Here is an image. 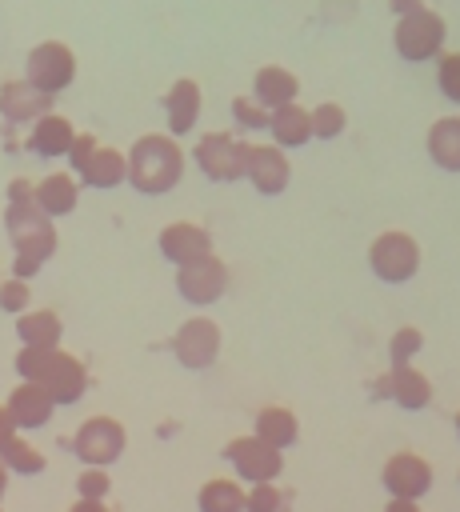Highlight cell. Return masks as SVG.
Wrapping results in <instances>:
<instances>
[{
    "label": "cell",
    "mask_w": 460,
    "mask_h": 512,
    "mask_svg": "<svg viewBox=\"0 0 460 512\" xmlns=\"http://www.w3.org/2000/svg\"><path fill=\"white\" fill-rule=\"evenodd\" d=\"M16 376L28 380V384H40L56 408H68L76 400H84L88 392V368L80 356L64 352V348H20L16 360H12Z\"/></svg>",
    "instance_id": "6da1fadb"
},
{
    "label": "cell",
    "mask_w": 460,
    "mask_h": 512,
    "mask_svg": "<svg viewBox=\"0 0 460 512\" xmlns=\"http://www.w3.org/2000/svg\"><path fill=\"white\" fill-rule=\"evenodd\" d=\"M4 232H8L12 252H16L12 256V276H20V280H32L56 256V244H60L56 224H52V216H44L36 208V200L4 204Z\"/></svg>",
    "instance_id": "7a4b0ae2"
},
{
    "label": "cell",
    "mask_w": 460,
    "mask_h": 512,
    "mask_svg": "<svg viewBox=\"0 0 460 512\" xmlns=\"http://www.w3.org/2000/svg\"><path fill=\"white\" fill-rule=\"evenodd\" d=\"M184 180V148L168 132H144L128 148V184L140 196H164Z\"/></svg>",
    "instance_id": "3957f363"
},
{
    "label": "cell",
    "mask_w": 460,
    "mask_h": 512,
    "mask_svg": "<svg viewBox=\"0 0 460 512\" xmlns=\"http://www.w3.org/2000/svg\"><path fill=\"white\" fill-rule=\"evenodd\" d=\"M368 268L380 284H408L420 272V244L412 232L388 228L368 244Z\"/></svg>",
    "instance_id": "277c9868"
},
{
    "label": "cell",
    "mask_w": 460,
    "mask_h": 512,
    "mask_svg": "<svg viewBox=\"0 0 460 512\" xmlns=\"http://www.w3.org/2000/svg\"><path fill=\"white\" fill-rule=\"evenodd\" d=\"M220 456L232 464V476L244 484V488H252V484H276L280 480V472H284V452L280 448H272V444H264L260 436H232L224 448H220Z\"/></svg>",
    "instance_id": "5b68a950"
},
{
    "label": "cell",
    "mask_w": 460,
    "mask_h": 512,
    "mask_svg": "<svg viewBox=\"0 0 460 512\" xmlns=\"http://www.w3.org/2000/svg\"><path fill=\"white\" fill-rule=\"evenodd\" d=\"M444 36H448L444 16H440V12H432V8H424V4H416V8L400 12L396 32H392V44H396V52H400L404 60L420 64V60L440 56Z\"/></svg>",
    "instance_id": "8992f818"
},
{
    "label": "cell",
    "mask_w": 460,
    "mask_h": 512,
    "mask_svg": "<svg viewBox=\"0 0 460 512\" xmlns=\"http://www.w3.org/2000/svg\"><path fill=\"white\" fill-rule=\"evenodd\" d=\"M128 448V432L116 416H88L72 432V456L84 468H112Z\"/></svg>",
    "instance_id": "52a82bcc"
},
{
    "label": "cell",
    "mask_w": 460,
    "mask_h": 512,
    "mask_svg": "<svg viewBox=\"0 0 460 512\" xmlns=\"http://www.w3.org/2000/svg\"><path fill=\"white\" fill-rule=\"evenodd\" d=\"M248 148L252 144L232 132H204L192 148V160L208 180L232 184V180H244V172H248Z\"/></svg>",
    "instance_id": "ba28073f"
},
{
    "label": "cell",
    "mask_w": 460,
    "mask_h": 512,
    "mask_svg": "<svg viewBox=\"0 0 460 512\" xmlns=\"http://www.w3.org/2000/svg\"><path fill=\"white\" fill-rule=\"evenodd\" d=\"M220 344H224L220 324H216L212 316H204V312L188 316V320L172 332V356H176V364L188 368V372L212 368V364L220 360Z\"/></svg>",
    "instance_id": "9c48e42d"
},
{
    "label": "cell",
    "mask_w": 460,
    "mask_h": 512,
    "mask_svg": "<svg viewBox=\"0 0 460 512\" xmlns=\"http://www.w3.org/2000/svg\"><path fill=\"white\" fill-rule=\"evenodd\" d=\"M24 80H32L40 92L56 96L76 80V56L60 40H40L24 60Z\"/></svg>",
    "instance_id": "30bf717a"
},
{
    "label": "cell",
    "mask_w": 460,
    "mask_h": 512,
    "mask_svg": "<svg viewBox=\"0 0 460 512\" xmlns=\"http://www.w3.org/2000/svg\"><path fill=\"white\" fill-rule=\"evenodd\" d=\"M228 264L212 252V256H204V260H196V264H184V268H176V292H180V300L184 304H192V308H208V304H216L224 292H228Z\"/></svg>",
    "instance_id": "8fae6325"
},
{
    "label": "cell",
    "mask_w": 460,
    "mask_h": 512,
    "mask_svg": "<svg viewBox=\"0 0 460 512\" xmlns=\"http://www.w3.org/2000/svg\"><path fill=\"white\" fill-rule=\"evenodd\" d=\"M380 484L388 496H400V500H420L432 492L436 484V468L420 456V452H392L380 468Z\"/></svg>",
    "instance_id": "7c38bea8"
},
{
    "label": "cell",
    "mask_w": 460,
    "mask_h": 512,
    "mask_svg": "<svg viewBox=\"0 0 460 512\" xmlns=\"http://www.w3.org/2000/svg\"><path fill=\"white\" fill-rule=\"evenodd\" d=\"M156 248L172 268H184V264H196V260L212 256V232L204 224H192V220H172V224L160 228Z\"/></svg>",
    "instance_id": "4fadbf2b"
},
{
    "label": "cell",
    "mask_w": 460,
    "mask_h": 512,
    "mask_svg": "<svg viewBox=\"0 0 460 512\" xmlns=\"http://www.w3.org/2000/svg\"><path fill=\"white\" fill-rule=\"evenodd\" d=\"M244 180L260 196H280L288 188V180H292V164H288L284 148H276V144H252L248 148V172H244Z\"/></svg>",
    "instance_id": "5bb4252c"
},
{
    "label": "cell",
    "mask_w": 460,
    "mask_h": 512,
    "mask_svg": "<svg viewBox=\"0 0 460 512\" xmlns=\"http://www.w3.org/2000/svg\"><path fill=\"white\" fill-rule=\"evenodd\" d=\"M52 112V96L40 92L32 80H4L0 84V116L12 124H36Z\"/></svg>",
    "instance_id": "9a60e30c"
},
{
    "label": "cell",
    "mask_w": 460,
    "mask_h": 512,
    "mask_svg": "<svg viewBox=\"0 0 460 512\" xmlns=\"http://www.w3.org/2000/svg\"><path fill=\"white\" fill-rule=\"evenodd\" d=\"M4 408H8V416H12V424H16L20 432H36V428H44V424L56 416L52 396H48L40 384H28V380H20V384L8 392Z\"/></svg>",
    "instance_id": "2e32d148"
},
{
    "label": "cell",
    "mask_w": 460,
    "mask_h": 512,
    "mask_svg": "<svg viewBox=\"0 0 460 512\" xmlns=\"http://www.w3.org/2000/svg\"><path fill=\"white\" fill-rule=\"evenodd\" d=\"M200 108H204V96H200V84L180 76L168 96H164V116H168V136H188L200 120Z\"/></svg>",
    "instance_id": "e0dca14e"
},
{
    "label": "cell",
    "mask_w": 460,
    "mask_h": 512,
    "mask_svg": "<svg viewBox=\"0 0 460 512\" xmlns=\"http://www.w3.org/2000/svg\"><path fill=\"white\" fill-rule=\"evenodd\" d=\"M36 208L52 220L60 216H72L76 204H80V180L72 172H48L44 180H36V192H32Z\"/></svg>",
    "instance_id": "ac0fdd59"
},
{
    "label": "cell",
    "mask_w": 460,
    "mask_h": 512,
    "mask_svg": "<svg viewBox=\"0 0 460 512\" xmlns=\"http://www.w3.org/2000/svg\"><path fill=\"white\" fill-rule=\"evenodd\" d=\"M384 392L392 404L408 408V412H420L432 404V380L416 368V364H400V368H388L384 376Z\"/></svg>",
    "instance_id": "d6986e66"
},
{
    "label": "cell",
    "mask_w": 460,
    "mask_h": 512,
    "mask_svg": "<svg viewBox=\"0 0 460 512\" xmlns=\"http://www.w3.org/2000/svg\"><path fill=\"white\" fill-rule=\"evenodd\" d=\"M76 180L88 184V188H104V192L128 184V152L108 148V144H96V152H92L88 164L76 172Z\"/></svg>",
    "instance_id": "ffe728a7"
},
{
    "label": "cell",
    "mask_w": 460,
    "mask_h": 512,
    "mask_svg": "<svg viewBox=\"0 0 460 512\" xmlns=\"http://www.w3.org/2000/svg\"><path fill=\"white\" fill-rule=\"evenodd\" d=\"M72 140H76L72 120H64L60 112H48V116H40V120L32 124V132H28V152H36V156H44V160H60V156H68Z\"/></svg>",
    "instance_id": "44dd1931"
},
{
    "label": "cell",
    "mask_w": 460,
    "mask_h": 512,
    "mask_svg": "<svg viewBox=\"0 0 460 512\" xmlns=\"http://www.w3.org/2000/svg\"><path fill=\"white\" fill-rule=\"evenodd\" d=\"M252 436H260L264 444H272V448H292L296 440H300V420H296V412L292 408H284V404H264L256 416H252Z\"/></svg>",
    "instance_id": "7402d4cb"
},
{
    "label": "cell",
    "mask_w": 460,
    "mask_h": 512,
    "mask_svg": "<svg viewBox=\"0 0 460 512\" xmlns=\"http://www.w3.org/2000/svg\"><path fill=\"white\" fill-rule=\"evenodd\" d=\"M296 96H300V80H296L288 68H280V64H264V68L252 76V100L264 104L268 112L292 104Z\"/></svg>",
    "instance_id": "603a6c76"
},
{
    "label": "cell",
    "mask_w": 460,
    "mask_h": 512,
    "mask_svg": "<svg viewBox=\"0 0 460 512\" xmlns=\"http://www.w3.org/2000/svg\"><path fill=\"white\" fill-rule=\"evenodd\" d=\"M268 132H272V144L284 148V152H288V148H304V144L312 140V112L300 108L296 100L284 104V108H272Z\"/></svg>",
    "instance_id": "cb8c5ba5"
},
{
    "label": "cell",
    "mask_w": 460,
    "mask_h": 512,
    "mask_svg": "<svg viewBox=\"0 0 460 512\" xmlns=\"http://www.w3.org/2000/svg\"><path fill=\"white\" fill-rule=\"evenodd\" d=\"M64 324L52 308H28L24 316H16V340L20 348H60Z\"/></svg>",
    "instance_id": "d4e9b609"
},
{
    "label": "cell",
    "mask_w": 460,
    "mask_h": 512,
    "mask_svg": "<svg viewBox=\"0 0 460 512\" xmlns=\"http://www.w3.org/2000/svg\"><path fill=\"white\" fill-rule=\"evenodd\" d=\"M428 156L444 172H460V116H440L428 128Z\"/></svg>",
    "instance_id": "484cf974"
},
{
    "label": "cell",
    "mask_w": 460,
    "mask_h": 512,
    "mask_svg": "<svg viewBox=\"0 0 460 512\" xmlns=\"http://www.w3.org/2000/svg\"><path fill=\"white\" fill-rule=\"evenodd\" d=\"M244 500H248V488L240 480H232V476H212L196 492V508L200 512H244Z\"/></svg>",
    "instance_id": "4316f807"
},
{
    "label": "cell",
    "mask_w": 460,
    "mask_h": 512,
    "mask_svg": "<svg viewBox=\"0 0 460 512\" xmlns=\"http://www.w3.org/2000/svg\"><path fill=\"white\" fill-rule=\"evenodd\" d=\"M0 460H4V468H8L12 476H40V472L48 468L44 452H40L36 444H28L24 436H12V440L0 448Z\"/></svg>",
    "instance_id": "83f0119b"
},
{
    "label": "cell",
    "mask_w": 460,
    "mask_h": 512,
    "mask_svg": "<svg viewBox=\"0 0 460 512\" xmlns=\"http://www.w3.org/2000/svg\"><path fill=\"white\" fill-rule=\"evenodd\" d=\"M420 352H424V332H420L416 324H400V328L388 336V368L412 364Z\"/></svg>",
    "instance_id": "f1b7e54d"
},
{
    "label": "cell",
    "mask_w": 460,
    "mask_h": 512,
    "mask_svg": "<svg viewBox=\"0 0 460 512\" xmlns=\"http://www.w3.org/2000/svg\"><path fill=\"white\" fill-rule=\"evenodd\" d=\"M308 112H312V140H336L348 128V112L336 100H324V104H316Z\"/></svg>",
    "instance_id": "f546056e"
},
{
    "label": "cell",
    "mask_w": 460,
    "mask_h": 512,
    "mask_svg": "<svg viewBox=\"0 0 460 512\" xmlns=\"http://www.w3.org/2000/svg\"><path fill=\"white\" fill-rule=\"evenodd\" d=\"M288 508H292V496L280 484H252L248 488L244 512H288Z\"/></svg>",
    "instance_id": "4dcf8cb0"
},
{
    "label": "cell",
    "mask_w": 460,
    "mask_h": 512,
    "mask_svg": "<svg viewBox=\"0 0 460 512\" xmlns=\"http://www.w3.org/2000/svg\"><path fill=\"white\" fill-rule=\"evenodd\" d=\"M28 308H32V288H28V280L8 276V280L0 284V312H8V316H24Z\"/></svg>",
    "instance_id": "1f68e13d"
},
{
    "label": "cell",
    "mask_w": 460,
    "mask_h": 512,
    "mask_svg": "<svg viewBox=\"0 0 460 512\" xmlns=\"http://www.w3.org/2000/svg\"><path fill=\"white\" fill-rule=\"evenodd\" d=\"M268 108L264 104H256L252 96H236L232 100V120L244 128V132H260V128H268Z\"/></svg>",
    "instance_id": "d6a6232c"
},
{
    "label": "cell",
    "mask_w": 460,
    "mask_h": 512,
    "mask_svg": "<svg viewBox=\"0 0 460 512\" xmlns=\"http://www.w3.org/2000/svg\"><path fill=\"white\" fill-rule=\"evenodd\" d=\"M108 492H112L108 468H80V476H76V496L80 500H108Z\"/></svg>",
    "instance_id": "836d02e7"
},
{
    "label": "cell",
    "mask_w": 460,
    "mask_h": 512,
    "mask_svg": "<svg viewBox=\"0 0 460 512\" xmlns=\"http://www.w3.org/2000/svg\"><path fill=\"white\" fill-rule=\"evenodd\" d=\"M436 84L444 92V100L460 104V52H444L436 64Z\"/></svg>",
    "instance_id": "e575fe53"
},
{
    "label": "cell",
    "mask_w": 460,
    "mask_h": 512,
    "mask_svg": "<svg viewBox=\"0 0 460 512\" xmlns=\"http://www.w3.org/2000/svg\"><path fill=\"white\" fill-rule=\"evenodd\" d=\"M96 152V136H88V132H76V140H72V148H68V164H72V176L88 164V156Z\"/></svg>",
    "instance_id": "d590c367"
},
{
    "label": "cell",
    "mask_w": 460,
    "mask_h": 512,
    "mask_svg": "<svg viewBox=\"0 0 460 512\" xmlns=\"http://www.w3.org/2000/svg\"><path fill=\"white\" fill-rule=\"evenodd\" d=\"M32 192H36V184H32V180H24V176L8 180V188H4L8 204H28V200H32Z\"/></svg>",
    "instance_id": "8d00e7d4"
},
{
    "label": "cell",
    "mask_w": 460,
    "mask_h": 512,
    "mask_svg": "<svg viewBox=\"0 0 460 512\" xmlns=\"http://www.w3.org/2000/svg\"><path fill=\"white\" fill-rule=\"evenodd\" d=\"M12 436H20V428L12 424V416H8V408L0 404V448H4V444H8Z\"/></svg>",
    "instance_id": "74e56055"
},
{
    "label": "cell",
    "mask_w": 460,
    "mask_h": 512,
    "mask_svg": "<svg viewBox=\"0 0 460 512\" xmlns=\"http://www.w3.org/2000/svg\"><path fill=\"white\" fill-rule=\"evenodd\" d=\"M384 512H420V500H400V496H388Z\"/></svg>",
    "instance_id": "f35d334b"
},
{
    "label": "cell",
    "mask_w": 460,
    "mask_h": 512,
    "mask_svg": "<svg viewBox=\"0 0 460 512\" xmlns=\"http://www.w3.org/2000/svg\"><path fill=\"white\" fill-rule=\"evenodd\" d=\"M68 512H108V504H104V500H80V496H76V504H72Z\"/></svg>",
    "instance_id": "ab89813d"
},
{
    "label": "cell",
    "mask_w": 460,
    "mask_h": 512,
    "mask_svg": "<svg viewBox=\"0 0 460 512\" xmlns=\"http://www.w3.org/2000/svg\"><path fill=\"white\" fill-rule=\"evenodd\" d=\"M8 476H12V472H8L4 460H0V500H4V492H8Z\"/></svg>",
    "instance_id": "60d3db41"
},
{
    "label": "cell",
    "mask_w": 460,
    "mask_h": 512,
    "mask_svg": "<svg viewBox=\"0 0 460 512\" xmlns=\"http://www.w3.org/2000/svg\"><path fill=\"white\" fill-rule=\"evenodd\" d=\"M456 432H460V412H456Z\"/></svg>",
    "instance_id": "b9f144b4"
},
{
    "label": "cell",
    "mask_w": 460,
    "mask_h": 512,
    "mask_svg": "<svg viewBox=\"0 0 460 512\" xmlns=\"http://www.w3.org/2000/svg\"><path fill=\"white\" fill-rule=\"evenodd\" d=\"M456 480H460V476H456Z\"/></svg>",
    "instance_id": "7bdbcfd3"
},
{
    "label": "cell",
    "mask_w": 460,
    "mask_h": 512,
    "mask_svg": "<svg viewBox=\"0 0 460 512\" xmlns=\"http://www.w3.org/2000/svg\"><path fill=\"white\" fill-rule=\"evenodd\" d=\"M0 512H4V508H0Z\"/></svg>",
    "instance_id": "ee69618b"
}]
</instances>
